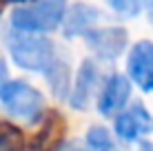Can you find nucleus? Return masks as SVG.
<instances>
[{"mask_svg":"<svg viewBox=\"0 0 153 151\" xmlns=\"http://www.w3.org/2000/svg\"><path fill=\"white\" fill-rule=\"evenodd\" d=\"M0 109L7 118L29 127L40 124L47 118L45 93L22 78H7L0 82Z\"/></svg>","mask_w":153,"mask_h":151,"instance_id":"nucleus-1","label":"nucleus"},{"mask_svg":"<svg viewBox=\"0 0 153 151\" xmlns=\"http://www.w3.org/2000/svg\"><path fill=\"white\" fill-rule=\"evenodd\" d=\"M4 47L13 65L29 74H45L47 67L60 56L58 45L49 36L22 33L13 29L4 36Z\"/></svg>","mask_w":153,"mask_h":151,"instance_id":"nucleus-2","label":"nucleus"},{"mask_svg":"<svg viewBox=\"0 0 153 151\" xmlns=\"http://www.w3.org/2000/svg\"><path fill=\"white\" fill-rule=\"evenodd\" d=\"M67 7V0H25L11 9L9 27L22 33L49 36L53 31H60Z\"/></svg>","mask_w":153,"mask_h":151,"instance_id":"nucleus-3","label":"nucleus"},{"mask_svg":"<svg viewBox=\"0 0 153 151\" xmlns=\"http://www.w3.org/2000/svg\"><path fill=\"white\" fill-rule=\"evenodd\" d=\"M111 120H113V136L118 138V142L140 144L142 140H146L153 133V113L142 100H131Z\"/></svg>","mask_w":153,"mask_h":151,"instance_id":"nucleus-4","label":"nucleus"},{"mask_svg":"<svg viewBox=\"0 0 153 151\" xmlns=\"http://www.w3.org/2000/svg\"><path fill=\"white\" fill-rule=\"evenodd\" d=\"M82 38L98 62H115L129 49V31L122 25H98Z\"/></svg>","mask_w":153,"mask_h":151,"instance_id":"nucleus-5","label":"nucleus"},{"mask_svg":"<svg viewBox=\"0 0 153 151\" xmlns=\"http://www.w3.org/2000/svg\"><path fill=\"white\" fill-rule=\"evenodd\" d=\"M124 76L142 93H153V40L140 38L129 45L124 58Z\"/></svg>","mask_w":153,"mask_h":151,"instance_id":"nucleus-6","label":"nucleus"},{"mask_svg":"<svg viewBox=\"0 0 153 151\" xmlns=\"http://www.w3.org/2000/svg\"><path fill=\"white\" fill-rule=\"evenodd\" d=\"M102 85V71H100L98 60L84 58L78 69L73 71V82L69 91V107L73 111H87L89 105L96 100L98 89Z\"/></svg>","mask_w":153,"mask_h":151,"instance_id":"nucleus-7","label":"nucleus"},{"mask_svg":"<svg viewBox=\"0 0 153 151\" xmlns=\"http://www.w3.org/2000/svg\"><path fill=\"white\" fill-rule=\"evenodd\" d=\"M131 96H133V85H131V80L124 74L113 71V74H109L102 80L93 105H96V111L102 118H113L115 113L122 111L131 102Z\"/></svg>","mask_w":153,"mask_h":151,"instance_id":"nucleus-8","label":"nucleus"},{"mask_svg":"<svg viewBox=\"0 0 153 151\" xmlns=\"http://www.w3.org/2000/svg\"><path fill=\"white\" fill-rule=\"evenodd\" d=\"M100 20H102V9L100 7H96L91 2H73V4L67 7V13H65L60 31L67 40L82 38L87 31L98 27Z\"/></svg>","mask_w":153,"mask_h":151,"instance_id":"nucleus-9","label":"nucleus"},{"mask_svg":"<svg viewBox=\"0 0 153 151\" xmlns=\"http://www.w3.org/2000/svg\"><path fill=\"white\" fill-rule=\"evenodd\" d=\"M45 80L49 85V91L56 100L60 102H67L69 100V91H71V82H73V71H71V65L65 56H58V58L47 67L45 74Z\"/></svg>","mask_w":153,"mask_h":151,"instance_id":"nucleus-10","label":"nucleus"},{"mask_svg":"<svg viewBox=\"0 0 153 151\" xmlns=\"http://www.w3.org/2000/svg\"><path fill=\"white\" fill-rule=\"evenodd\" d=\"M84 144L89 151H120L118 138L104 124H91L84 133Z\"/></svg>","mask_w":153,"mask_h":151,"instance_id":"nucleus-11","label":"nucleus"},{"mask_svg":"<svg viewBox=\"0 0 153 151\" xmlns=\"http://www.w3.org/2000/svg\"><path fill=\"white\" fill-rule=\"evenodd\" d=\"M107 4L118 18L131 20V18H138V16L144 11L146 0H107Z\"/></svg>","mask_w":153,"mask_h":151,"instance_id":"nucleus-12","label":"nucleus"},{"mask_svg":"<svg viewBox=\"0 0 153 151\" xmlns=\"http://www.w3.org/2000/svg\"><path fill=\"white\" fill-rule=\"evenodd\" d=\"M58 151H89L84 140H67V142H60Z\"/></svg>","mask_w":153,"mask_h":151,"instance_id":"nucleus-13","label":"nucleus"},{"mask_svg":"<svg viewBox=\"0 0 153 151\" xmlns=\"http://www.w3.org/2000/svg\"><path fill=\"white\" fill-rule=\"evenodd\" d=\"M9 78V65H7V58L0 54V82H4Z\"/></svg>","mask_w":153,"mask_h":151,"instance_id":"nucleus-14","label":"nucleus"},{"mask_svg":"<svg viewBox=\"0 0 153 151\" xmlns=\"http://www.w3.org/2000/svg\"><path fill=\"white\" fill-rule=\"evenodd\" d=\"M144 13H146V20H149V25L153 27V0H146V4H144Z\"/></svg>","mask_w":153,"mask_h":151,"instance_id":"nucleus-15","label":"nucleus"},{"mask_svg":"<svg viewBox=\"0 0 153 151\" xmlns=\"http://www.w3.org/2000/svg\"><path fill=\"white\" fill-rule=\"evenodd\" d=\"M138 151H153V140H142L138 144Z\"/></svg>","mask_w":153,"mask_h":151,"instance_id":"nucleus-16","label":"nucleus"}]
</instances>
